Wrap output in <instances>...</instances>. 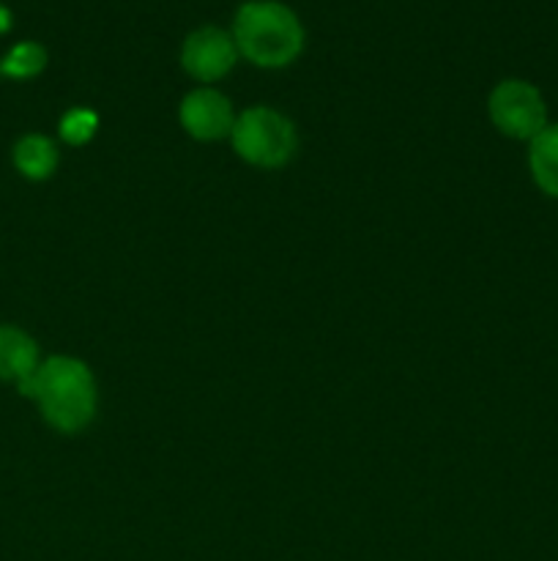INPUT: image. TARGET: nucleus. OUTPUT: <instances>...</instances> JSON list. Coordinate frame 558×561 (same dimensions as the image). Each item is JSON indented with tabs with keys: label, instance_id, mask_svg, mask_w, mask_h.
Returning a JSON list of instances; mask_svg holds the SVG:
<instances>
[{
	"label": "nucleus",
	"instance_id": "f257e3e1",
	"mask_svg": "<svg viewBox=\"0 0 558 561\" xmlns=\"http://www.w3.org/2000/svg\"><path fill=\"white\" fill-rule=\"evenodd\" d=\"M20 389L42 409L44 420L60 433H77L96 414V378L74 356H49Z\"/></svg>",
	"mask_w": 558,
	"mask_h": 561
},
{
	"label": "nucleus",
	"instance_id": "f03ea898",
	"mask_svg": "<svg viewBox=\"0 0 558 561\" xmlns=\"http://www.w3.org/2000/svg\"><path fill=\"white\" fill-rule=\"evenodd\" d=\"M233 38L241 58L260 69H284L304 49V25L288 3L246 0L233 16Z\"/></svg>",
	"mask_w": 558,
	"mask_h": 561
},
{
	"label": "nucleus",
	"instance_id": "7ed1b4c3",
	"mask_svg": "<svg viewBox=\"0 0 558 561\" xmlns=\"http://www.w3.org/2000/svg\"><path fill=\"white\" fill-rule=\"evenodd\" d=\"M235 153L255 168H282L295 153V126L271 107H249L235 115L230 131Z\"/></svg>",
	"mask_w": 558,
	"mask_h": 561
},
{
	"label": "nucleus",
	"instance_id": "20e7f679",
	"mask_svg": "<svg viewBox=\"0 0 558 561\" xmlns=\"http://www.w3.org/2000/svg\"><path fill=\"white\" fill-rule=\"evenodd\" d=\"M490 118L501 135L514 140H534L547 126V107L542 93L525 80H503L492 88Z\"/></svg>",
	"mask_w": 558,
	"mask_h": 561
},
{
	"label": "nucleus",
	"instance_id": "39448f33",
	"mask_svg": "<svg viewBox=\"0 0 558 561\" xmlns=\"http://www.w3.org/2000/svg\"><path fill=\"white\" fill-rule=\"evenodd\" d=\"M239 60V47L230 31L217 25H206L191 31L181 47V66L189 77L202 85H213L233 71Z\"/></svg>",
	"mask_w": 558,
	"mask_h": 561
},
{
	"label": "nucleus",
	"instance_id": "423d86ee",
	"mask_svg": "<svg viewBox=\"0 0 558 561\" xmlns=\"http://www.w3.org/2000/svg\"><path fill=\"white\" fill-rule=\"evenodd\" d=\"M178 115L181 126L195 140H222V137H230L235 124L233 104L213 85H202L186 93Z\"/></svg>",
	"mask_w": 558,
	"mask_h": 561
},
{
	"label": "nucleus",
	"instance_id": "0eeeda50",
	"mask_svg": "<svg viewBox=\"0 0 558 561\" xmlns=\"http://www.w3.org/2000/svg\"><path fill=\"white\" fill-rule=\"evenodd\" d=\"M36 340L16 327H0V381H11L16 387L27 381L38 370Z\"/></svg>",
	"mask_w": 558,
	"mask_h": 561
},
{
	"label": "nucleus",
	"instance_id": "6e6552de",
	"mask_svg": "<svg viewBox=\"0 0 558 561\" xmlns=\"http://www.w3.org/2000/svg\"><path fill=\"white\" fill-rule=\"evenodd\" d=\"M531 175L545 195L558 197V124H547L531 140Z\"/></svg>",
	"mask_w": 558,
	"mask_h": 561
},
{
	"label": "nucleus",
	"instance_id": "1a4fd4ad",
	"mask_svg": "<svg viewBox=\"0 0 558 561\" xmlns=\"http://www.w3.org/2000/svg\"><path fill=\"white\" fill-rule=\"evenodd\" d=\"M14 164L25 179L44 181L58 168V148L44 135H25L14 146Z\"/></svg>",
	"mask_w": 558,
	"mask_h": 561
},
{
	"label": "nucleus",
	"instance_id": "9d476101",
	"mask_svg": "<svg viewBox=\"0 0 558 561\" xmlns=\"http://www.w3.org/2000/svg\"><path fill=\"white\" fill-rule=\"evenodd\" d=\"M44 66H47V49L36 42H20L0 60V75L11 80H31L42 75Z\"/></svg>",
	"mask_w": 558,
	"mask_h": 561
},
{
	"label": "nucleus",
	"instance_id": "9b49d317",
	"mask_svg": "<svg viewBox=\"0 0 558 561\" xmlns=\"http://www.w3.org/2000/svg\"><path fill=\"white\" fill-rule=\"evenodd\" d=\"M98 129V115L88 107H74L60 118V137L69 146H85Z\"/></svg>",
	"mask_w": 558,
	"mask_h": 561
},
{
	"label": "nucleus",
	"instance_id": "f8f14e48",
	"mask_svg": "<svg viewBox=\"0 0 558 561\" xmlns=\"http://www.w3.org/2000/svg\"><path fill=\"white\" fill-rule=\"evenodd\" d=\"M11 27V11L0 3V33H5Z\"/></svg>",
	"mask_w": 558,
	"mask_h": 561
}]
</instances>
